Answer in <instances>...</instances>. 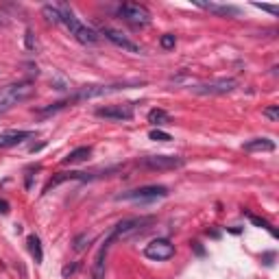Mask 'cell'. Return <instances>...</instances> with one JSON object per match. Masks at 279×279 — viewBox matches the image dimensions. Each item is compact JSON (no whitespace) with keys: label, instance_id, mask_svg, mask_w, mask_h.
Segmentation results:
<instances>
[{"label":"cell","instance_id":"1","mask_svg":"<svg viewBox=\"0 0 279 279\" xmlns=\"http://www.w3.org/2000/svg\"><path fill=\"white\" fill-rule=\"evenodd\" d=\"M155 223V216H133V218H124L120 221L116 227L109 233V240L116 242V240H129L133 236H140V233L149 231L151 225Z\"/></svg>","mask_w":279,"mask_h":279},{"label":"cell","instance_id":"2","mask_svg":"<svg viewBox=\"0 0 279 279\" xmlns=\"http://www.w3.org/2000/svg\"><path fill=\"white\" fill-rule=\"evenodd\" d=\"M59 13H61V22L65 26H68V31H70V35H74V40L76 42H81V44H96L98 42V31H94L92 26H87L83 24L76 15L70 11L65 4H61L59 7Z\"/></svg>","mask_w":279,"mask_h":279},{"label":"cell","instance_id":"3","mask_svg":"<svg viewBox=\"0 0 279 279\" xmlns=\"http://www.w3.org/2000/svg\"><path fill=\"white\" fill-rule=\"evenodd\" d=\"M35 87L29 81H22V83H13V85H7L2 92H0V113L9 112L13 105L18 103H24L26 98L33 96Z\"/></svg>","mask_w":279,"mask_h":279},{"label":"cell","instance_id":"4","mask_svg":"<svg viewBox=\"0 0 279 279\" xmlns=\"http://www.w3.org/2000/svg\"><path fill=\"white\" fill-rule=\"evenodd\" d=\"M168 196V188L166 185H142V188L129 190V192H122L116 196V201H155V199H164Z\"/></svg>","mask_w":279,"mask_h":279},{"label":"cell","instance_id":"5","mask_svg":"<svg viewBox=\"0 0 279 279\" xmlns=\"http://www.w3.org/2000/svg\"><path fill=\"white\" fill-rule=\"evenodd\" d=\"M185 164L183 157L179 155H146L140 160V166L142 168H149V170H177Z\"/></svg>","mask_w":279,"mask_h":279},{"label":"cell","instance_id":"6","mask_svg":"<svg viewBox=\"0 0 279 279\" xmlns=\"http://www.w3.org/2000/svg\"><path fill=\"white\" fill-rule=\"evenodd\" d=\"M236 87H238L236 79H216V81H207V83L194 85L192 92L199 96H223V94L233 92Z\"/></svg>","mask_w":279,"mask_h":279},{"label":"cell","instance_id":"7","mask_svg":"<svg viewBox=\"0 0 279 279\" xmlns=\"http://www.w3.org/2000/svg\"><path fill=\"white\" fill-rule=\"evenodd\" d=\"M118 15L135 26H146L151 22V11L138 2H122L118 7Z\"/></svg>","mask_w":279,"mask_h":279},{"label":"cell","instance_id":"8","mask_svg":"<svg viewBox=\"0 0 279 279\" xmlns=\"http://www.w3.org/2000/svg\"><path fill=\"white\" fill-rule=\"evenodd\" d=\"M129 83H116V85H83L76 94H72L68 98V103H76V101H87V98H98V96H105L112 94V92L124 90Z\"/></svg>","mask_w":279,"mask_h":279},{"label":"cell","instance_id":"9","mask_svg":"<svg viewBox=\"0 0 279 279\" xmlns=\"http://www.w3.org/2000/svg\"><path fill=\"white\" fill-rule=\"evenodd\" d=\"M144 255L149 260H155V262H166L174 255V244L166 238H157L144 247Z\"/></svg>","mask_w":279,"mask_h":279},{"label":"cell","instance_id":"10","mask_svg":"<svg viewBox=\"0 0 279 279\" xmlns=\"http://www.w3.org/2000/svg\"><path fill=\"white\" fill-rule=\"evenodd\" d=\"M133 103H122V105H107V107H98L96 109V116L98 118H105V120H131L133 118Z\"/></svg>","mask_w":279,"mask_h":279},{"label":"cell","instance_id":"11","mask_svg":"<svg viewBox=\"0 0 279 279\" xmlns=\"http://www.w3.org/2000/svg\"><path fill=\"white\" fill-rule=\"evenodd\" d=\"M98 35H105L112 44H116L118 48H122V51H127V53H142V48H140V44H135V42H131L124 33H120L116 29H109V26H105V29H101V33Z\"/></svg>","mask_w":279,"mask_h":279},{"label":"cell","instance_id":"12","mask_svg":"<svg viewBox=\"0 0 279 279\" xmlns=\"http://www.w3.org/2000/svg\"><path fill=\"white\" fill-rule=\"evenodd\" d=\"M33 131H22V129H11V131H4L0 133V149H9V146H15L20 142L33 138Z\"/></svg>","mask_w":279,"mask_h":279},{"label":"cell","instance_id":"13","mask_svg":"<svg viewBox=\"0 0 279 279\" xmlns=\"http://www.w3.org/2000/svg\"><path fill=\"white\" fill-rule=\"evenodd\" d=\"M74 179H79V181H85V179H92L87 172H57V174H53V179L48 181L46 185H44V192L42 194H48L51 190H55L59 183H63V181H74Z\"/></svg>","mask_w":279,"mask_h":279},{"label":"cell","instance_id":"14","mask_svg":"<svg viewBox=\"0 0 279 279\" xmlns=\"http://www.w3.org/2000/svg\"><path fill=\"white\" fill-rule=\"evenodd\" d=\"M196 7L205 9V11H212V13L216 15H223V18H236V15L240 13L238 7H233V4H218V2H199L196 0Z\"/></svg>","mask_w":279,"mask_h":279},{"label":"cell","instance_id":"15","mask_svg":"<svg viewBox=\"0 0 279 279\" xmlns=\"http://www.w3.org/2000/svg\"><path fill=\"white\" fill-rule=\"evenodd\" d=\"M109 247H112V240H109V236H107L105 242H103V247L98 249L96 260H94V269H92V273H94V279H103V277H105V258H107Z\"/></svg>","mask_w":279,"mask_h":279},{"label":"cell","instance_id":"16","mask_svg":"<svg viewBox=\"0 0 279 279\" xmlns=\"http://www.w3.org/2000/svg\"><path fill=\"white\" fill-rule=\"evenodd\" d=\"M242 149L249 151V153H255V151H275V142L269 140V138H253V140L244 142Z\"/></svg>","mask_w":279,"mask_h":279},{"label":"cell","instance_id":"17","mask_svg":"<svg viewBox=\"0 0 279 279\" xmlns=\"http://www.w3.org/2000/svg\"><path fill=\"white\" fill-rule=\"evenodd\" d=\"M90 155H92V146H79V149H74L72 153H68V155L63 157V164L65 166H68V164H81Z\"/></svg>","mask_w":279,"mask_h":279},{"label":"cell","instance_id":"18","mask_svg":"<svg viewBox=\"0 0 279 279\" xmlns=\"http://www.w3.org/2000/svg\"><path fill=\"white\" fill-rule=\"evenodd\" d=\"M26 247H29L33 260H35V264H42L44 260V251H42V240L40 236H35V233H31L29 238H26Z\"/></svg>","mask_w":279,"mask_h":279},{"label":"cell","instance_id":"19","mask_svg":"<svg viewBox=\"0 0 279 279\" xmlns=\"http://www.w3.org/2000/svg\"><path fill=\"white\" fill-rule=\"evenodd\" d=\"M149 122L155 124V127H162V124H170L172 118L168 116L164 109H151L149 112Z\"/></svg>","mask_w":279,"mask_h":279},{"label":"cell","instance_id":"20","mask_svg":"<svg viewBox=\"0 0 279 279\" xmlns=\"http://www.w3.org/2000/svg\"><path fill=\"white\" fill-rule=\"evenodd\" d=\"M247 216H249V221L253 223L255 227H262V229H266V231H269L273 238H277V229L273 227L269 221H264V218H260V216H255V214H249V212H247Z\"/></svg>","mask_w":279,"mask_h":279},{"label":"cell","instance_id":"21","mask_svg":"<svg viewBox=\"0 0 279 279\" xmlns=\"http://www.w3.org/2000/svg\"><path fill=\"white\" fill-rule=\"evenodd\" d=\"M92 242H94V236H90V233H81V236L74 238V251L76 253H81V251H85Z\"/></svg>","mask_w":279,"mask_h":279},{"label":"cell","instance_id":"22","mask_svg":"<svg viewBox=\"0 0 279 279\" xmlns=\"http://www.w3.org/2000/svg\"><path fill=\"white\" fill-rule=\"evenodd\" d=\"M44 18L48 22H53V24H59L61 22V13H59V7H53V4H46V7L42 9Z\"/></svg>","mask_w":279,"mask_h":279},{"label":"cell","instance_id":"23","mask_svg":"<svg viewBox=\"0 0 279 279\" xmlns=\"http://www.w3.org/2000/svg\"><path fill=\"white\" fill-rule=\"evenodd\" d=\"M24 44H26V48H29L31 53H37V51H40V42H37L35 33H33L31 29H26V33H24Z\"/></svg>","mask_w":279,"mask_h":279},{"label":"cell","instance_id":"24","mask_svg":"<svg viewBox=\"0 0 279 279\" xmlns=\"http://www.w3.org/2000/svg\"><path fill=\"white\" fill-rule=\"evenodd\" d=\"M174 44H177V37H174L172 33H166V35H162L160 46L164 48V51H172V48H174Z\"/></svg>","mask_w":279,"mask_h":279},{"label":"cell","instance_id":"25","mask_svg":"<svg viewBox=\"0 0 279 279\" xmlns=\"http://www.w3.org/2000/svg\"><path fill=\"white\" fill-rule=\"evenodd\" d=\"M262 116H264V118H269L271 122H277V120H279V105L264 107V109H262Z\"/></svg>","mask_w":279,"mask_h":279},{"label":"cell","instance_id":"26","mask_svg":"<svg viewBox=\"0 0 279 279\" xmlns=\"http://www.w3.org/2000/svg\"><path fill=\"white\" fill-rule=\"evenodd\" d=\"M149 138H151V140H155V142H170V140H172V135H170V133H166V131H162V129H153L151 133H149Z\"/></svg>","mask_w":279,"mask_h":279},{"label":"cell","instance_id":"27","mask_svg":"<svg viewBox=\"0 0 279 279\" xmlns=\"http://www.w3.org/2000/svg\"><path fill=\"white\" fill-rule=\"evenodd\" d=\"M9 212H11V205L4 199H0V214H9Z\"/></svg>","mask_w":279,"mask_h":279},{"label":"cell","instance_id":"28","mask_svg":"<svg viewBox=\"0 0 279 279\" xmlns=\"http://www.w3.org/2000/svg\"><path fill=\"white\" fill-rule=\"evenodd\" d=\"M258 9H264V11H269V13H277V7H273V4H255Z\"/></svg>","mask_w":279,"mask_h":279},{"label":"cell","instance_id":"29","mask_svg":"<svg viewBox=\"0 0 279 279\" xmlns=\"http://www.w3.org/2000/svg\"><path fill=\"white\" fill-rule=\"evenodd\" d=\"M79 269V264H72V266H65L63 269V277H68V275H72V273Z\"/></svg>","mask_w":279,"mask_h":279}]
</instances>
